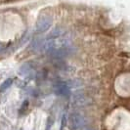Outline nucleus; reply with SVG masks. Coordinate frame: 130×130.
<instances>
[{
  "instance_id": "1",
  "label": "nucleus",
  "mask_w": 130,
  "mask_h": 130,
  "mask_svg": "<svg viewBox=\"0 0 130 130\" xmlns=\"http://www.w3.org/2000/svg\"><path fill=\"white\" fill-rule=\"evenodd\" d=\"M53 23V18L49 15H42L40 16L35 24V31L41 34V33H44L45 31H47L51 26H52Z\"/></svg>"
},
{
  "instance_id": "2",
  "label": "nucleus",
  "mask_w": 130,
  "mask_h": 130,
  "mask_svg": "<svg viewBox=\"0 0 130 130\" xmlns=\"http://www.w3.org/2000/svg\"><path fill=\"white\" fill-rule=\"evenodd\" d=\"M85 123V118L79 112H72L68 118L67 124H69L70 130H78Z\"/></svg>"
},
{
  "instance_id": "3",
  "label": "nucleus",
  "mask_w": 130,
  "mask_h": 130,
  "mask_svg": "<svg viewBox=\"0 0 130 130\" xmlns=\"http://www.w3.org/2000/svg\"><path fill=\"white\" fill-rule=\"evenodd\" d=\"M70 92V85L67 82L61 81L54 85V93L59 96H67Z\"/></svg>"
},
{
  "instance_id": "4",
  "label": "nucleus",
  "mask_w": 130,
  "mask_h": 130,
  "mask_svg": "<svg viewBox=\"0 0 130 130\" xmlns=\"http://www.w3.org/2000/svg\"><path fill=\"white\" fill-rule=\"evenodd\" d=\"M65 35V30L64 28L62 27H59V26H56L55 28H53L52 31L50 33H48L47 37H46L45 40H53V39H57L61 36Z\"/></svg>"
},
{
  "instance_id": "5",
  "label": "nucleus",
  "mask_w": 130,
  "mask_h": 130,
  "mask_svg": "<svg viewBox=\"0 0 130 130\" xmlns=\"http://www.w3.org/2000/svg\"><path fill=\"white\" fill-rule=\"evenodd\" d=\"M19 73L21 75H24V76H28L29 74H32L33 73L32 65L29 64V63H26V64L22 65L19 70Z\"/></svg>"
},
{
  "instance_id": "6",
  "label": "nucleus",
  "mask_w": 130,
  "mask_h": 130,
  "mask_svg": "<svg viewBox=\"0 0 130 130\" xmlns=\"http://www.w3.org/2000/svg\"><path fill=\"white\" fill-rule=\"evenodd\" d=\"M86 104H87V99L83 95L75 94L72 98V105L75 107H83Z\"/></svg>"
},
{
  "instance_id": "7",
  "label": "nucleus",
  "mask_w": 130,
  "mask_h": 130,
  "mask_svg": "<svg viewBox=\"0 0 130 130\" xmlns=\"http://www.w3.org/2000/svg\"><path fill=\"white\" fill-rule=\"evenodd\" d=\"M12 84H13V79L12 78H7L6 80H4L0 85V93L6 91L7 89H9V87Z\"/></svg>"
},
{
  "instance_id": "8",
  "label": "nucleus",
  "mask_w": 130,
  "mask_h": 130,
  "mask_svg": "<svg viewBox=\"0 0 130 130\" xmlns=\"http://www.w3.org/2000/svg\"><path fill=\"white\" fill-rule=\"evenodd\" d=\"M53 124H54V117H53V116H49L46 119L45 130H51Z\"/></svg>"
},
{
  "instance_id": "9",
  "label": "nucleus",
  "mask_w": 130,
  "mask_h": 130,
  "mask_svg": "<svg viewBox=\"0 0 130 130\" xmlns=\"http://www.w3.org/2000/svg\"><path fill=\"white\" fill-rule=\"evenodd\" d=\"M67 121H68V117H67V115L64 113L63 117H62V119H61V126H60V130H65L66 126H67Z\"/></svg>"
},
{
  "instance_id": "10",
  "label": "nucleus",
  "mask_w": 130,
  "mask_h": 130,
  "mask_svg": "<svg viewBox=\"0 0 130 130\" xmlns=\"http://www.w3.org/2000/svg\"><path fill=\"white\" fill-rule=\"evenodd\" d=\"M27 106H28V101H27V100H26V101L23 103V105H22L21 111H22V112H24L25 111H26V110H27Z\"/></svg>"
},
{
  "instance_id": "11",
  "label": "nucleus",
  "mask_w": 130,
  "mask_h": 130,
  "mask_svg": "<svg viewBox=\"0 0 130 130\" xmlns=\"http://www.w3.org/2000/svg\"><path fill=\"white\" fill-rule=\"evenodd\" d=\"M79 129L80 130H95L93 127H91V126H87V125H83V126L80 127Z\"/></svg>"
},
{
  "instance_id": "12",
  "label": "nucleus",
  "mask_w": 130,
  "mask_h": 130,
  "mask_svg": "<svg viewBox=\"0 0 130 130\" xmlns=\"http://www.w3.org/2000/svg\"><path fill=\"white\" fill-rule=\"evenodd\" d=\"M3 47H4V45H3V43H1V42H0V51H1L2 49H3Z\"/></svg>"
},
{
  "instance_id": "13",
  "label": "nucleus",
  "mask_w": 130,
  "mask_h": 130,
  "mask_svg": "<svg viewBox=\"0 0 130 130\" xmlns=\"http://www.w3.org/2000/svg\"><path fill=\"white\" fill-rule=\"evenodd\" d=\"M21 130H22V129H21Z\"/></svg>"
}]
</instances>
